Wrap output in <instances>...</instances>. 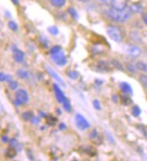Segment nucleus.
<instances>
[{
  "label": "nucleus",
  "instance_id": "nucleus-29",
  "mask_svg": "<svg viewBox=\"0 0 147 161\" xmlns=\"http://www.w3.org/2000/svg\"><path fill=\"white\" fill-rule=\"evenodd\" d=\"M48 32H49L52 36H57V35L59 34V29H58L57 26L52 25V26H50V27L48 28Z\"/></svg>",
  "mask_w": 147,
  "mask_h": 161
},
{
  "label": "nucleus",
  "instance_id": "nucleus-42",
  "mask_svg": "<svg viewBox=\"0 0 147 161\" xmlns=\"http://www.w3.org/2000/svg\"><path fill=\"white\" fill-rule=\"evenodd\" d=\"M39 116L41 118H46L48 115H47V113H45L43 110H40V111H39Z\"/></svg>",
  "mask_w": 147,
  "mask_h": 161
},
{
  "label": "nucleus",
  "instance_id": "nucleus-33",
  "mask_svg": "<svg viewBox=\"0 0 147 161\" xmlns=\"http://www.w3.org/2000/svg\"><path fill=\"white\" fill-rule=\"evenodd\" d=\"M18 140L15 139V138H13V139H11L9 140V144H10V147H14L15 148L17 145H18Z\"/></svg>",
  "mask_w": 147,
  "mask_h": 161
},
{
  "label": "nucleus",
  "instance_id": "nucleus-26",
  "mask_svg": "<svg viewBox=\"0 0 147 161\" xmlns=\"http://www.w3.org/2000/svg\"><path fill=\"white\" fill-rule=\"evenodd\" d=\"M8 27H9V29L12 30V31H14V32H16L17 30H18V25L15 22V21H13V20H10L8 24Z\"/></svg>",
  "mask_w": 147,
  "mask_h": 161
},
{
  "label": "nucleus",
  "instance_id": "nucleus-10",
  "mask_svg": "<svg viewBox=\"0 0 147 161\" xmlns=\"http://www.w3.org/2000/svg\"><path fill=\"white\" fill-rule=\"evenodd\" d=\"M112 8L118 10H122L127 8V0H112Z\"/></svg>",
  "mask_w": 147,
  "mask_h": 161
},
{
  "label": "nucleus",
  "instance_id": "nucleus-40",
  "mask_svg": "<svg viewBox=\"0 0 147 161\" xmlns=\"http://www.w3.org/2000/svg\"><path fill=\"white\" fill-rule=\"evenodd\" d=\"M66 129H67V126H66V124L64 123V122H61V123H60V125H59L60 130H66Z\"/></svg>",
  "mask_w": 147,
  "mask_h": 161
},
{
  "label": "nucleus",
  "instance_id": "nucleus-46",
  "mask_svg": "<svg viewBox=\"0 0 147 161\" xmlns=\"http://www.w3.org/2000/svg\"><path fill=\"white\" fill-rule=\"evenodd\" d=\"M57 113H58V114H60V110L59 109H57Z\"/></svg>",
  "mask_w": 147,
  "mask_h": 161
},
{
  "label": "nucleus",
  "instance_id": "nucleus-47",
  "mask_svg": "<svg viewBox=\"0 0 147 161\" xmlns=\"http://www.w3.org/2000/svg\"><path fill=\"white\" fill-rule=\"evenodd\" d=\"M144 134H145V138H146V139H147V130H145V133H144Z\"/></svg>",
  "mask_w": 147,
  "mask_h": 161
},
{
  "label": "nucleus",
  "instance_id": "nucleus-22",
  "mask_svg": "<svg viewBox=\"0 0 147 161\" xmlns=\"http://www.w3.org/2000/svg\"><path fill=\"white\" fill-rule=\"evenodd\" d=\"M130 37L131 39L134 40V42H141V36H140V34L136 31H133L130 33Z\"/></svg>",
  "mask_w": 147,
  "mask_h": 161
},
{
  "label": "nucleus",
  "instance_id": "nucleus-20",
  "mask_svg": "<svg viewBox=\"0 0 147 161\" xmlns=\"http://www.w3.org/2000/svg\"><path fill=\"white\" fill-rule=\"evenodd\" d=\"M45 119H46L47 124L50 125V126H54L55 123L57 122V118H55L54 116H52V115H48Z\"/></svg>",
  "mask_w": 147,
  "mask_h": 161
},
{
  "label": "nucleus",
  "instance_id": "nucleus-34",
  "mask_svg": "<svg viewBox=\"0 0 147 161\" xmlns=\"http://www.w3.org/2000/svg\"><path fill=\"white\" fill-rule=\"evenodd\" d=\"M129 95H126L124 96V97H122V100H123V103L125 104V105H129L130 103H132V100L128 97Z\"/></svg>",
  "mask_w": 147,
  "mask_h": 161
},
{
  "label": "nucleus",
  "instance_id": "nucleus-12",
  "mask_svg": "<svg viewBox=\"0 0 147 161\" xmlns=\"http://www.w3.org/2000/svg\"><path fill=\"white\" fill-rule=\"evenodd\" d=\"M119 87H120V90L122 91V92H124L125 94L126 95H132L133 94V89L132 86L129 84V83H127V82H121L120 84H119Z\"/></svg>",
  "mask_w": 147,
  "mask_h": 161
},
{
  "label": "nucleus",
  "instance_id": "nucleus-39",
  "mask_svg": "<svg viewBox=\"0 0 147 161\" xmlns=\"http://www.w3.org/2000/svg\"><path fill=\"white\" fill-rule=\"evenodd\" d=\"M6 78H7V74L1 72L0 73V81H6Z\"/></svg>",
  "mask_w": 147,
  "mask_h": 161
},
{
  "label": "nucleus",
  "instance_id": "nucleus-11",
  "mask_svg": "<svg viewBox=\"0 0 147 161\" xmlns=\"http://www.w3.org/2000/svg\"><path fill=\"white\" fill-rule=\"evenodd\" d=\"M110 66L109 64L107 63V62H104V61H100L97 63V71L100 72V73H108L110 71Z\"/></svg>",
  "mask_w": 147,
  "mask_h": 161
},
{
  "label": "nucleus",
  "instance_id": "nucleus-32",
  "mask_svg": "<svg viewBox=\"0 0 147 161\" xmlns=\"http://www.w3.org/2000/svg\"><path fill=\"white\" fill-rule=\"evenodd\" d=\"M40 116H33V118L31 119V123L32 124H34V125H37V124H39L40 123V120H41V119H40Z\"/></svg>",
  "mask_w": 147,
  "mask_h": 161
},
{
  "label": "nucleus",
  "instance_id": "nucleus-6",
  "mask_svg": "<svg viewBox=\"0 0 147 161\" xmlns=\"http://www.w3.org/2000/svg\"><path fill=\"white\" fill-rule=\"evenodd\" d=\"M124 51L125 53H127L128 55L133 56V57H137L142 53V50L139 48L137 45L134 44H126L124 47Z\"/></svg>",
  "mask_w": 147,
  "mask_h": 161
},
{
  "label": "nucleus",
  "instance_id": "nucleus-28",
  "mask_svg": "<svg viewBox=\"0 0 147 161\" xmlns=\"http://www.w3.org/2000/svg\"><path fill=\"white\" fill-rule=\"evenodd\" d=\"M8 86H9V89L10 90H12V91H15V90H17L18 88V82L16 81V80H10L9 82H8Z\"/></svg>",
  "mask_w": 147,
  "mask_h": 161
},
{
  "label": "nucleus",
  "instance_id": "nucleus-48",
  "mask_svg": "<svg viewBox=\"0 0 147 161\" xmlns=\"http://www.w3.org/2000/svg\"><path fill=\"white\" fill-rule=\"evenodd\" d=\"M81 2H88V0H81Z\"/></svg>",
  "mask_w": 147,
  "mask_h": 161
},
{
  "label": "nucleus",
  "instance_id": "nucleus-44",
  "mask_svg": "<svg viewBox=\"0 0 147 161\" xmlns=\"http://www.w3.org/2000/svg\"><path fill=\"white\" fill-rule=\"evenodd\" d=\"M10 80H12V76L10 74H7V78H6V81L9 82Z\"/></svg>",
  "mask_w": 147,
  "mask_h": 161
},
{
  "label": "nucleus",
  "instance_id": "nucleus-3",
  "mask_svg": "<svg viewBox=\"0 0 147 161\" xmlns=\"http://www.w3.org/2000/svg\"><path fill=\"white\" fill-rule=\"evenodd\" d=\"M29 100V94H28L27 91H25L24 89H19L16 91L15 95V101H14L15 106L24 105V104L28 103Z\"/></svg>",
  "mask_w": 147,
  "mask_h": 161
},
{
  "label": "nucleus",
  "instance_id": "nucleus-36",
  "mask_svg": "<svg viewBox=\"0 0 147 161\" xmlns=\"http://www.w3.org/2000/svg\"><path fill=\"white\" fill-rule=\"evenodd\" d=\"M97 137H98V134H97V130H91L90 134H89V138H90V139H96V138H97Z\"/></svg>",
  "mask_w": 147,
  "mask_h": 161
},
{
  "label": "nucleus",
  "instance_id": "nucleus-8",
  "mask_svg": "<svg viewBox=\"0 0 147 161\" xmlns=\"http://www.w3.org/2000/svg\"><path fill=\"white\" fill-rule=\"evenodd\" d=\"M12 52H13V59L15 61V63H23L24 60V53L18 49L15 45H13L12 46Z\"/></svg>",
  "mask_w": 147,
  "mask_h": 161
},
{
  "label": "nucleus",
  "instance_id": "nucleus-45",
  "mask_svg": "<svg viewBox=\"0 0 147 161\" xmlns=\"http://www.w3.org/2000/svg\"><path fill=\"white\" fill-rule=\"evenodd\" d=\"M12 2H13V4L15 5V6H17V5H19V0H11Z\"/></svg>",
  "mask_w": 147,
  "mask_h": 161
},
{
  "label": "nucleus",
  "instance_id": "nucleus-35",
  "mask_svg": "<svg viewBox=\"0 0 147 161\" xmlns=\"http://www.w3.org/2000/svg\"><path fill=\"white\" fill-rule=\"evenodd\" d=\"M93 107H94L97 110H101V104H100L98 100H94V101H93Z\"/></svg>",
  "mask_w": 147,
  "mask_h": 161
},
{
  "label": "nucleus",
  "instance_id": "nucleus-24",
  "mask_svg": "<svg viewBox=\"0 0 147 161\" xmlns=\"http://www.w3.org/2000/svg\"><path fill=\"white\" fill-rule=\"evenodd\" d=\"M67 75H68V77H70L71 80H76V79L79 78L80 73H79V72H77V71H69L68 73H67Z\"/></svg>",
  "mask_w": 147,
  "mask_h": 161
},
{
  "label": "nucleus",
  "instance_id": "nucleus-4",
  "mask_svg": "<svg viewBox=\"0 0 147 161\" xmlns=\"http://www.w3.org/2000/svg\"><path fill=\"white\" fill-rule=\"evenodd\" d=\"M74 120H75V124L77 126V128L81 130H86L90 127V124L87 120V119L83 115H81V113H77L75 115Z\"/></svg>",
  "mask_w": 147,
  "mask_h": 161
},
{
  "label": "nucleus",
  "instance_id": "nucleus-27",
  "mask_svg": "<svg viewBox=\"0 0 147 161\" xmlns=\"http://www.w3.org/2000/svg\"><path fill=\"white\" fill-rule=\"evenodd\" d=\"M60 51H62L61 46H60V45H54V46H52V48L50 49V54L52 55V54L58 53H60Z\"/></svg>",
  "mask_w": 147,
  "mask_h": 161
},
{
  "label": "nucleus",
  "instance_id": "nucleus-16",
  "mask_svg": "<svg viewBox=\"0 0 147 161\" xmlns=\"http://www.w3.org/2000/svg\"><path fill=\"white\" fill-rule=\"evenodd\" d=\"M135 67L138 71L144 72V73H147V64L144 62L139 61L135 64Z\"/></svg>",
  "mask_w": 147,
  "mask_h": 161
},
{
  "label": "nucleus",
  "instance_id": "nucleus-7",
  "mask_svg": "<svg viewBox=\"0 0 147 161\" xmlns=\"http://www.w3.org/2000/svg\"><path fill=\"white\" fill-rule=\"evenodd\" d=\"M45 69H46V72L48 73V74H49L52 78H53V79L56 80L58 83H60V85H62L63 87H66V83H65V81L62 80V78H61L59 74H58V73H56V72L52 69V67H50V66H48V65H45Z\"/></svg>",
  "mask_w": 147,
  "mask_h": 161
},
{
  "label": "nucleus",
  "instance_id": "nucleus-15",
  "mask_svg": "<svg viewBox=\"0 0 147 161\" xmlns=\"http://www.w3.org/2000/svg\"><path fill=\"white\" fill-rule=\"evenodd\" d=\"M67 0H50V3L54 8H62L65 6Z\"/></svg>",
  "mask_w": 147,
  "mask_h": 161
},
{
  "label": "nucleus",
  "instance_id": "nucleus-25",
  "mask_svg": "<svg viewBox=\"0 0 147 161\" xmlns=\"http://www.w3.org/2000/svg\"><path fill=\"white\" fill-rule=\"evenodd\" d=\"M126 70H127V72H129L130 73H136V67H135V64H130V63H128V64H126Z\"/></svg>",
  "mask_w": 147,
  "mask_h": 161
},
{
  "label": "nucleus",
  "instance_id": "nucleus-13",
  "mask_svg": "<svg viewBox=\"0 0 147 161\" xmlns=\"http://www.w3.org/2000/svg\"><path fill=\"white\" fill-rule=\"evenodd\" d=\"M129 9L132 14H141L144 10V7L140 3H134L129 7Z\"/></svg>",
  "mask_w": 147,
  "mask_h": 161
},
{
  "label": "nucleus",
  "instance_id": "nucleus-17",
  "mask_svg": "<svg viewBox=\"0 0 147 161\" xmlns=\"http://www.w3.org/2000/svg\"><path fill=\"white\" fill-rule=\"evenodd\" d=\"M131 113H132V115L134 116V117L137 118V117H139L140 115H141L142 110H141V109H140L139 106L134 105V106H133L132 110H131Z\"/></svg>",
  "mask_w": 147,
  "mask_h": 161
},
{
  "label": "nucleus",
  "instance_id": "nucleus-18",
  "mask_svg": "<svg viewBox=\"0 0 147 161\" xmlns=\"http://www.w3.org/2000/svg\"><path fill=\"white\" fill-rule=\"evenodd\" d=\"M62 106H63V109L68 111V112H71L72 110V107H71V102L70 100L66 98V100L62 103Z\"/></svg>",
  "mask_w": 147,
  "mask_h": 161
},
{
  "label": "nucleus",
  "instance_id": "nucleus-21",
  "mask_svg": "<svg viewBox=\"0 0 147 161\" xmlns=\"http://www.w3.org/2000/svg\"><path fill=\"white\" fill-rule=\"evenodd\" d=\"M111 64H112V65L114 66L115 68H117L118 70H119V71H124L125 69H124V66L122 65V64L119 62V61H118V60H112L111 61Z\"/></svg>",
  "mask_w": 147,
  "mask_h": 161
},
{
  "label": "nucleus",
  "instance_id": "nucleus-41",
  "mask_svg": "<svg viewBox=\"0 0 147 161\" xmlns=\"http://www.w3.org/2000/svg\"><path fill=\"white\" fill-rule=\"evenodd\" d=\"M1 139H2V141L4 142V143H8L9 142V138H8L7 135H5V136H2V138H1Z\"/></svg>",
  "mask_w": 147,
  "mask_h": 161
},
{
  "label": "nucleus",
  "instance_id": "nucleus-43",
  "mask_svg": "<svg viewBox=\"0 0 147 161\" xmlns=\"http://www.w3.org/2000/svg\"><path fill=\"white\" fill-rule=\"evenodd\" d=\"M112 101L116 103H118V96L117 94H114V95L112 96Z\"/></svg>",
  "mask_w": 147,
  "mask_h": 161
},
{
  "label": "nucleus",
  "instance_id": "nucleus-38",
  "mask_svg": "<svg viewBox=\"0 0 147 161\" xmlns=\"http://www.w3.org/2000/svg\"><path fill=\"white\" fill-rule=\"evenodd\" d=\"M142 20H143L144 24L147 26V13H143L142 14Z\"/></svg>",
  "mask_w": 147,
  "mask_h": 161
},
{
  "label": "nucleus",
  "instance_id": "nucleus-2",
  "mask_svg": "<svg viewBox=\"0 0 147 161\" xmlns=\"http://www.w3.org/2000/svg\"><path fill=\"white\" fill-rule=\"evenodd\" d=\"M107 33H108V36L110 37L113 41H115L117 43L123 42L124 38H125L124 31L118 25H108L107 26Z\"/></svg>",
  "mask_w": 147,
  "mask_h": 161
},
{
  "label": "nucleus",
  "instance_id": "nucleus-19",
  "mask_svg": "<svg viewBox=\"0 0 147 161\" xmlns=\"http://www.w3.org/2000/svg\"><path fill=\"white\" fill-rule=\"evenodd\" d=\"M33 116H34V113H33L32 111H30V110L24 111L22 114L23 119H24V121H29V120H31V119L33 118Z\"/></svg>",
  "mask_w": 147,
  "mask_h": 161
},
{
  "label": "nucleus",
  "instance_id": "nucleus-1",
  "mask_svg": "<svg viewBox=\"0 0 147 161\" xmlns=\"http://www.w3.org/2000/svg\"><path fill=\"white\" fill-rule=\"evenodd\" d=\"M107 15L112 21L118 23H125L131 18L132 12L130 11L129 8H126L122 10H118L111 8L107 11Z\"/></svg>",
  "mask_w": 147,
  "mask_h": 161
},
{
  "label": "nucleus",
  "instance_id": "nucleus-5",
  "mask_svg": "<svg viewBox=\"0 0 147 161\" xmlns=\"http://www.w3.org/2000/svg\"><path fill=\"white\" fill-rule=\"evenodd\" d=\"M51 56H52V62L58 66H64L68 63L66 55H65V53H64L63 51H60L58 53L52 54Z\"/></svg>",
  "mask_w": 147,
  "mask_h": 161
},
{
  "label": "nucleus",
  "instance_id": "nucleus-14",
  "mask_svg": "<svg viewBox=\"0 0 147 161\" xmlns=\"http://www.w3.org/2000/svg\"><path fill=\"white\" fill-rule=\"evenodd\" d=\"M16 75L21 78V79H24V80H26L30 77V73L28 71L24 70V69H19L16 71Z\"/></svg>",
  "mask_w": 147,
  "mask_h": 161
},
{
  "label": "nucleus",
  "instance_id": "nucleus-31",
  "mask_svg": "<svg viewBox=\"0 0 147 161\" xmlns=\"http://www.w3.org/2000/svg\"><path fill=\"white\" fill-rule=\"evenodd\" d=\"M140 82L142 83V85L144 86V88L147 89V75H144V74H142L140 75Z\"/></svg>",
  "mask_w": 147,
  "mask_h": 161
},
{
  "label": "nucleus",
  "instance_id": "nucleus-30",
  "mask_svg": "<svg viewBox=\"0 0 147 161\" xmlns=\"http://www.w3.org/2000/svg\"><path fill=\"white\" fill-rule=\"evenodd\" d=\"M68 12L69 14L73 17L74 19H78L79 18V15H78V12L76 11V9L74 8H70L68 9Z\"/></svg>",
  "mask_w": 147,
  "mask_h": 161
},
{
  "label": "nucleus",
  "instance_id": "nucleus-9",
  "mask_svg": "<svg viewBox=\"0 0 147 161\" xmlns=\"http://www.w3.org/2000/svg\"><path fill=\"white\" fill-rule=\"evenodd\" d=\"M52 87H53V91H54V93H55V97H56L58 103L62 104V103L66 100V96L64 94V92H62V90L60 88L56 83H53V84H52Z\"/></svg>",
  "mask_w": 147,
  "mask_h": 161
},
{
  "label": "nucleus",
  "instance_id": "nucleus-23",
  "mask_svg": "<svg viewBox=\"0 0 147 161\" xmlns=\"http://www.w3.org/2000/svg\"><path fill=\"white\" fill-rule=\"evenodd\" d=\"M15 155H16V149L14 148V147H9V149H8L7 152H6V156L9 158H15Z\"/></svg>",
  "mask_w": 147,
  "mask_h": 161
},
{
  "label": "nucleus",
  "instance_id": "nucleus-37",
  "mask_svg": "<svg viewBox=\"0 0 147 161\" xmlns=\"http://www.w3.org/2000/svg\"><path fill=\"white\" fill-rule=\"evenodd\" d=\"M98 3L102 4V5H106V6H111V3H112V0H97Z\"/></svg>",
  "mask_w": 147,
  "mask_h": 161
}]
</instances>
